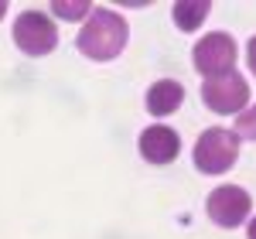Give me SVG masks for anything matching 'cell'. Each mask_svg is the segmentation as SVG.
Wrapping results in <instances>:
<instances>
[{"instance_id": "1", "label": "cell", "mask_w": 256, "mask_h": 239, "mask_svg": "<svg viewBox=\"0 0 256 239\" xmlns=\"http://www.w3.org/2000/svg\"><path fill=\"white\" fill-rule=\"evenodd\" d=\"M126 38H130V24L120 18L116 10L92 7V14L86 18L76 44L89 62H110L126 48Z\"/></svg>"}, {"instance_id": "2", "label": "cell", "mask_w": 256, "mask_h": 239, "mask_svg": "<svg viewBox=\"0 0 256 239\" xmlns=\"http://www.w3.org/2000/svg\"><path fill=\"white\" fill-rule=\"evenodd\" d=\"M239 158V137L226 126H208L195 144V168L202 174H222Z\"/></svg>"}, {"instance_id": "3", "label": "cell", "mask_w": 256, "mask_h": 239, "mask_svg": "<svg viewBox=\"0 0 256 239\" xmlns=\"http://www.w3.org/2000/svg\"><path fill=\"white\" fill-rule=\"evenodd\" d=\"M192 58H195V72H202L205 79L229 76V72H236V41L226 31H212L195 44Z\"/></svg>"}, {"instance_id": "4", "label": "cell", "mask_w": 256, "mask_h": 239, "mask_svg": "<svg viewBox=\"0 0 256 239\" xmlns=\"http://www.w3.org/2000/svg\"><path fill=\"white\" fill-rule=\"evenodd\" d=\"M14 44H18L24 55L41 58V55L55 52L58 31H55V24H52L48 14H41V10H24V14H18V20H14Z\"/></svg>"}, {"instance_id": "5", "label": "cell", "mask_w": 256, "mask_h": 239, "mask_svg": "<svg viewBox=\"0 0 256 239\" xmlns=\"http://www.w3.org/2000/svg\"><path fill=\"white\" fill-rule=\"evenodd\" d=\"M202 102L212 110V113H242L246 102H250V86L239 72H229V76H218V79H205L202 86Z\"/></svg>"}, {"instance_id": "6", "label": "cell", "mask_w": 256, "mask_h": 239, "mask_svg": "<svg viewBox=\"0 0 256 239\" xmlns=\"http://www.w3.org/2000/svg\"><path fill=\"white\" fill-rule=\"evenodd\" d=\"M250 205H253V198H250L239 184H218L216 192L208 195V202H205V212H208V219L216 222V226L236 229V226L246 222Z\"/></svg>"}, {"instance_id": "7", "label": "cell", "mask_w": 256, "mask_h": 239, "mask_svg": "<svg viewBox=\"0 0 256 239\" xmlns=\"http://www.w3.org/2000/svg\"><path fill=\"white\" fill-rule=\"evenodd\" d=\"M140 158L150 160V164H171V160L181 154V137H178L171 126L164 123H154L140 134Z\"/></svg>"}, {"instance_id": "8", "label": "cell", "mask_w": 256, "mask_h": 239, "mask_svg": "<svg viewBox=\"0 0 256 239\" xmlns=\"http://www.w3.org/2000/svg\"><path fill=\"white\" fill-rule=\"evenodd\" d=\"M181 102H184V86L178 79H158L147 89V110H150V116H171Z\"/></svg>"}, {"instance_id": "9", "label": "cell", "mask_w": 256, "mask_h": 239, "mask_svg": "<svg viewBox=\"0 0 256 239\" xmlns=\"http://www.w3.org/2000/svg\"><path fill=\"white\" fill-rule=\"evenodd\" d=\"M208 0H178L174 7H171V14H174V24L181 31H198V24L208 18Z\"/></svg>"}, {"instance_id": "10", "label": "cell", "mask_w": 256, "mask_h": 239, "mask_svg": "<svg viewBox=\"0 0 256 239\" xmlns=\"http://www.w3.org/2000/svg\"><path fill=\"white\" fill-rule=\"evenodd\" d=\"M52 10H55L62 20H86L92 14V4H89V0H55Z\"/></svg>"}, {"instance_id": "11", "label": "cell", "mask_w": 256, "mask_h": 239, "mask_svg": "<svg viewBox=\"0 0 256 239\" xmlns=\"http://www.w3.org/2000/svg\"><path fill=\"white\" fill-rule=\"evenodd\" d=\"M236 134H239V137L256 140V102L250 106V110H242V113L236 116Z\"/></svg>"}, {"instance_id": "12", "label": "cell", "mask_w": 256, "mask_h": 239, "mask_svg": "<svg viewBox=\"0 0 256 239\" xmlns=\"http://www.w3.org/2000/svg\"><path fill=\"white\" fill-rule=\"evenodd\" d=\"M246 55H250V62H246V65L253 68V76H256V34L250 38V44H246Z\"/></svg>"}, {"instance_id": "13", "label": "cell", "mask_w": 256, "mask_h": 239, "mask_svg": "<svg viewBox=\"0 0 256 239\" xmlns=\"http://www.w3.org/2000/svg\"><path fill=\"white\" fill-rule=\"evenodd\" d=\"M246 236H250V239H256V216H253V222L246 226Z\"/></svg>"}, {"instance_id": "14", "label": "cell", "mask_w": 256, "mask_h": 239, "mask_svg": "<svg viewBox=\"0 0 256 239\" xmlns=\"http://www.w3.org/2000/svg\"><path fill=\"white\" fill-rule=\"evenodd\" d=\"M4 14H7V0H0V18H4Z\"/></svg>"}]
</instances>
